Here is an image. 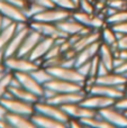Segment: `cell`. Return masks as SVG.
Instances as JSON below:
<instances>
[{
    "label": "cell",
    "mask_w": 127,
    "mask_h": 128,
    "mask_svg": "<svg viewBox=\"0 0 127 128\" xmlns=\"http://www.w3.org/2000/svg\"><path fill=\"white\" fill-rule=\"evenodd\" d=\"M9 91L11 92V94L17 99H20L22 101L29 102V104H35L37 101H40V98L37 94L30 92L29 90L25 89L24 86H9Z\"/></svg>",
    "instance_id": "cell-24"
},
{
    "label": "cell",
    "mask_w": 127,
    "mask_h": 128,
    "mask_svg": "<svg viewBox=\"0 0 127 128\" xmlns=\"http://www.w3.org/2000/svg\"><path fill=\"white\" fill-rule=\"evenodd\" d=\"M114 71H116V72H119V73H126L127 72V61H125V62L122 64L120 66L116 68Z\"/></svg>",
    "instance_id": "cell-49"
},
{
    "label": "cell",
    "mask_w": 127,
    "mask_h": 128,
    "mask_svg": "<svg viewBox=\"0 0 127 128\" xmlns=\"http://www.w3.org/2000/svg\"><path fill=\"white\" fill-rule=\"evenodd\" d=\"M98 55L100 61L109 68L110 71H114V58H115V53L112 50L110 45L105 44L101 42L100 48H99Z\"/></svg>",
    "instance_id": "cell-26"
},
{
    "label": "cell",
    "mask_w": 127,
    "mask_h": 128,
    "mask_svg": "<svg viewBox=\"0 0 127 128\" xmlns=\"http://www.w3.org/2000/svg\"><path fill=\"white\" fill-rule=\"evenodd\" d=\"M127 20V9H122V10H117L115 11L112 15L106 17V22L110 26L116 24H120L123 22Z\"/></svg>",
    "instance_id": "cell-31"
},
{
    "label": "cell",
    "mask_w": 127,
    "mask_h": 128,
    "mask_svg": "<svg viewBox=\"0 0 127 128\" xmlns=\"http://www.w3.org/2000/svg\"><path fill=\"white\" fill-rule=\"evenodd\" d=\"M73 1H74V2H76V4H79V1H80V0H73Z\"/></svg>",
    "instance_id": "cell-53"
},
{
    "label": "cell",
    "mask_w": 127,
    "mask_h": 128,
    "mask_svg": "<svg viewBox=\"0 0 127 128\" xmlns=\"http://www.w3.org/2000/svg\"><path fill=\"white\" fill-rule=\"evenodd\" d=\"M8 112H9L8 109L0 102V119H1V118H6L7 115H8Z\"/></svg>",
    "instance_id": "cell-48"
},
{
    "label": "cell",
    "mask_w": 127,
    "mask_h": 128,
    "mask_svg": "<svg viewBox=\"0 0 127 128\" xmlns=\"http://www.w3.org/2000/svg\"><path fill=\"white\" fill-rule=\"evenodd\" d=\"M112 28H114L115 32H118V33H122L124 35L127 34V20L126 22H123L120 24H116V25H112Z\"/></svg>",
    "instance_id": "cell-41"
},
{
    "label": "cell",
    "mask_w": 127,
    "mask_h": 128,
    "mask_svg": "<svg viewBox=\"0 0 127 128\" xmlns=\"http://www.w3.org/2000/svg\"><path fill=\"white\" fill-rule=\"evenodd\" d=\"M35 111L36 112H40L43 115H46L48 117H52L56 120H60L62 122L68 124V122L70 120V116L63 110V108L61 106H56V104H50L47 101L40 99V101H37L35 104Z\"/></svg>",
    "instance_id": "cell-2"
},
{
    "label": "cell",
    "mask_w": 127,
    "mask_h": 128,
    "mask_svg": "<svg viewBox=\"0 0 127 128\" xmlns=\"http://www.w3.org/2000/svg\"><path fill=\"white\" fill-rule=\"evenodd\" d=\"M99 114L102 118L110 122L115 128H126L127 127V116L125 112L115 106H110L99 110Z\"/></svg>",
    "instance_id": "cell-8"
},
{
    "label": "cell",
    "mask_w": 127,
    "mask_h": 128,
    "mask_svg": "<svg viewBox=\"0 0 127 128\" xmlns=\"http://www.w3.org/2000/svg\"><path fill=\"white\" fill-rule=\"evenodd\" d=\"M44 86L52 89V90H54L56 93L76 92V91H80V90L84 89V86L81 83L66 81V80L58 79V78H54L53 80H51V81L47 82L46 84H44Z\"/></svg>",
    "instance_id": "cell-12"
},
{
    "label": "cell",
    "mask_w": 127,
    "mask_h": 128,
    "mask_svg": "<svg viewBox=\"0 0 127 128\" xmlns=\"http://www.w3.org/2000/svg\"><path fill=\"white\" fill-rule=\"evenodd\" d=\"M12 78H14V72L7 71V72L4 74V76L0 79V99L4 98V94L8 92Z\"/></svg>",
    "instance_id": "cell-32"
},
{
    "label": "cell",
    "mask_w": 127,
    "mask_h": 128,
    "mask_svg": "<svg viewBox=\"0 0 127 128\" xmlns=\"http://www.w3.org/2000/svg\"><path fill=\"white\" fill-rule=\"evenodd\" d=\"M44 9H45V7L40 6V4H34V2L28 1V4H27L25 8H22V10H24L25 15L27 16V18L30 20L34 16L37 15L38 12H40V11L44 10Z\"/></svg>",
    "instance_id": "cell-33"
},
{
    "label": "cell",
    "mask_w": 127,
    "mask_h": 128,
    "mask_svg": "<svg viewBox=\"0 0 127 128\" xmlns=\"http://www.w3.org/2000/svg\"><path fill=\"white\" fill-rule=\"evenodd\" d=\"M114 106L116 107L117 109H119V110L126 111L127 110V94H125L122 98H119V99H117Z\"/></svg>",
    "instance_id": "cell-39"
},
{
    "label": "cell",
    "mask_w": 127,
    "mask_h": 128,
    "mask_svg": "<svg viewBox=\"0 0 127 128\" xmlns=\"http://www.w3.org/2000/svg\"><path fill=\"white\" fill-rule=\"evenodd\" d=\"M0 102L8 109L9 112L20 114V115H26L32 117L35 112V106L34 104L22 101L20 99H17L15 97H4L0 99Z\"/></svg>",
    "instance_id": "cell-3"
},
{
    "label": "cell",
    "mask_w": 127,
    "mask_h": 128,
    "mask_svg": "<svg viewBox=\"0 0 127 128\" xmlns=\"http://www.w3.org/2000/svg\"><path fill=\"white\" fill-rule=\"evenodd\" d=\"M98 40H100V29H94L89 34H86V35L81 36L80 40L73 45V48L76 52H80L84 47L89 46V45L94 44V42H98Z\"/></svg>",
    "instance_id": "cell-25"
},
{
    "label": "cell",
    "mask_w": 127,
    "mask_h": 128,
    "mask_svg": "<svg viewBox=\"0 0 127 128\" xmlns=\"http://www.w3.org/2000/svg\"><path fill=\"white\" fill-rule=\"evenodd\" d=\"M124 112H125V115L127 116V110H126V111H124Z\"/></svg>",
    "instance_id": "cell-54"
},
{
    "label": "cell",
    "mask_w": 127,
    "mask_h": 128,
    "mask_svg": "<svg viewBox=\"0 0 127 128\" xmlns=\"http://www.w3.org/2000/svg\"><path fill=\"white\" fill-rule=\"evenodd\" d=\"M88 93H94V94H101L105 97H109L112 99L117 100L119 98L124 97L126 92L119 90L117 86H107V84H101V83H94V86H90L88 90Z\"/></svg>",
    "instance_id": "cell-18"
},
{
    "label": "cell",
    "mask_w": 127,
    "mask_h": 128,
    "mask_svg": "<svg viewBox=\"0 0 127 128\" xmlns=\"http://www.w3.org/2000/svg\"><path fill=\"white\" fill-rule=\"evenodd\" d=\"M100 45H101V40H98V42H94V44L89 45V46L84 47L83 50H81L80 52H78V54L76 56V66L90 62L94 56L98 55Z\"/></svg>",
    "instance_id": "cell-20"
},
{
    "label": "cell",
    "mask_w": 127,
    "mask_h": 128,
    "mask_svg": "<svg viewBox=\"0 0 127 128\" xmlns=\"http://www.w3.org/2000/svg\"><path fill=\"white\" fill-rule=\"evenodd\" d=\"M2 29V16L0 15V32H1Z\"/></svg>",
    "instance_id": "cell-52"
},
{
    "label": "cell",
    "mask_w": 127,
    "mask_h": 128,
    "mask_svg": "<svg viewBox=\"0 0 127 128\" xmlns=\"http://www.w3.org/2000/svg\"><path fill=\"white\" fill-rule=\"evenodd\" d=\"M29 26H30V28L35 29L38 33L42 34L43 37H51L54 38V40L61 37H66V38L69 37L54 22H40V20L30 19L29 20Z\"/></svg>",
    "instance_id": "cell-4"
},
{
    "label": "cell",
    "mask_w": 127,
    "mask_h": 128,
    "mask_svg": "<svg viewBox=\"0 0 127 128\" xmlns=\"http://www.w3.org/2000/svg\"><path fill=\"white\" fill-rule=\"evenodd\" d=\"M0 128H11V125L6 118H1L0 119Z\"/></svg>",
    "instance_id": "cell-50"
},
{
    "label": "cell",
    "mask_w": 127,
    "mask_h": 128,
    "mask_svg": "<svg viewBox=\"0 0 127 128\" xmlns=\"http://www.w3.org/2000/svg\"><path fill=\"white\" fill-rule=\"evenodd\" d=\"M90 1H94V0H90Z\"/></svg>",
    "instance_id": "cell-55"
},
{
    "label": "cell",
    "mask_w": 127,
    "mask_h": 128,
    "mask_svg": "<svg viewBox=\"0 0 127 128\" xmlns=\"http://www.w3.org/2000/svg\"><path fill=\"white\" fill-rule=\"evenodd\" d=\"M71 15H72V11H70V10L58 8V7H52V8H45L44 10H42L37 15L34 16L32 19L56 24V22L70 17Z\"/></svg>",
    "instance_id": "cell-6"
},
{
    "label": "cell",
    "mask_w": 127,
    "mask_h": 128,
    "mask_svg": "<svg viewBox=\"0 0 127 128\" xmlns=\"http://www.w3.org/2000/svg\"><path fill=\"white\" fill-rule=\"evenodd\" d=\"M54 4L55 7L62 9H66L70 11H74L76 9H78V4L73 1V0H51Z\"/></svg>",
    "instance_id": "cell-34"
},
{
    "label": "cell",
    "mask_w": 127,
    "mask_h": 128,
    "mask_svg": "<svg viewBox=\"0 0 127 128\" xmlns=\"http://www.w3.org/2000/svg\"><path fill=\"white\" fill-rule=\"evenodd\" d=\"M42 38H43L42 34L38 33L35 29L30 28L28 34H27L26 37H25L19 51H18L17 56H25V58H27V56L30 54V52L34 50V47L37 45V43L40 42Z\"/></svg>",
    "instance_id": "cell-17"
},
{
    "label": "cell",
    "mask_w": 127,
    "mask_h": 128,
    "mask_svg": "<svg viewBox=\"0 0 127 128\" xmlns=\"http://www.w3.org/2000/svg\"><path fill=\"white\" fill-rule=\"evenodd\" d=\"M54 43H55L54 38L43 37L42 40L37 43V45L34 47V50L30 52V54H29L27 58H28L29 60L34 61V62H36L40 66H42L43 58H44V56L46 55V53L48 52V50L54 45Z\"/></svg>",
    "instance_id": "cell-13"
},
{
    "label": "cell",
    "mask_w": 127,
    "mask_h": 128,
    "mask_svg": "<svg viewBox=\"0 0 127 128\" xmlns=\"http://www.w3.org/2000/svg\"><path fill=\"white\" fill-rule=\"evenodd\" d=\"M109 72H112V71H110L109 68H108L107 66H106L105 64H104V63L100 61V64H99V68H98V74H97V76L106 75V74H108Z\"/></svg>",
    "instance_id": "cell-44"
},
{
    "label": "cell",
    "mask_w": 127,
    "mask_h": 128,
    "mask_svg": "<svg viewBox=\"0 0 127 128\" xmlns=\"http://www.w3.org/2000/svg\"><path fill=\"white\" fill-rule=\"evenodd\" d=\"M68 127H72V128H81V127H84L83 124L80 122V119L78 118H70V120L68 122Z\"/></svg>",
    "instance_id": "cell-43"
},
{
    "label": "cell",
    "mask_w": 127,
    "mask_h": 128,
    "mask_svg": "<svg viewBox=\"0 0 127 128\" xmlns=\"http://www.w3.org/2000/svg\"><path fill=\"white\" fill-rule=\"evenodd\" d=\"M126 94H127V90H126Z\"/></svg>",
    "instance_id": "cell-56"
},
{
    "label": "cell",
    "mask_w": 127,
    "mask_h": 128,
    "mask_svg": "<svg viewBox=\"0 0 127 128\" xmlns=\"http://www.w3.org/2000/svg\"><path fill=\"white\" fill-rule=\"evenodd\" d=\"M78 9L84 11V12H96L94 2L90 0H80L78 4Z\"/></svg>",
    "instance_id": "cell-35"
},
{
    "label": "cell",
    "mask_w": 127,
    "mask_h": 128,
    "mask_svg": "<svg viewBox=\"0 0 127 128\" xmlns=\"http://www.w3.org/2000/svg\"><path fill=\"white\" fill-rule=\"evenodd\" d=\"M107 6L116 10H122V9H127V1L126 0H107Z\"/></svg>",
    "instance_id": "cell-38"
},
{
    "label": "cell",
    "mask_w": 127,
    "mask_h": 128,
    "mask_svg": "<svg viewBox=\"0 0 127 128\" xmlns=\"http://www.w3.org/2000/svg\"><path fill=\"white\" fill-rule=\"evenodd\" d=\"M16 30H17V22H12L10 26L1 29V32H0V51H4L10 40L12 38V36L15 35Z\"/></svg>",
    "instance_id": "cell-28"
},
{
    "label": "cell",
    "mask_w": 127,
    "mask_h": 128,
    "mask_svg": "<svg viewBox=\"0 0 127 128\" xmlns=\"http://www.w3.org/2000/svg\"><path fill=\"white\" fill-rule=\"evenodd\" d=\"M61 107H62L63 110L70 116V118L82 119V118H87V117H94V116H97L99 114V111L82 106L80 102L64 104V106H61Z\"/></svg>",
    "instance_id": "cell-15"
},
{
    "label": "cell",
    "mask_w": 127,
    "mask_h": 128,
    "mask_svg": "<svg viewBox=\"0 0 127 128\" xmlns=\"http://www.w3.org/2000/svg\"><path fill=\"white\" fill-rule=\"evenodd\" d=\"M32 120L35 124L36 128H65L68 125L65 122H62L60 120H56L52 117H48L46 115H43L40 112H34L32 116Z\"/></svg>",
    "instance_id": "cell-19"
},
{
    "label": "cell",
    "mask_w": 127,
    "mask_h": 128,
    "mask_svg": "<svg viewBox=\"0 0 127 128\" xmlns=\"http://www.w3.org/2000/svg\"><path fill=\"white\" fill-rule=\"evenodd\" d=\"M84 127H92V128H115L108 120L102 118L100 114H98L94 117H87L80 119Z\"/></svg>",
    "instance_id": "cell-27"
},
{
    "label": "cell",
    "mask_w": 127,
    "mask_h": 128,
    "mask_svg": "<svg viewBox=\"0 0 127 128\" xmlns=\"http://www.w3.org/2000/svg\"><path fill=\"white\" fill-rule=\"evenodd\" d=\"M87 91L83 89L80 91H76V92H65V93H56L54 97L50 98L47 101L50 104H56V106H64V104H74V102H81L83 100V98L87 96Z\"/></svg>",
    "instance_id": "cell-11"
},
{
    "label": "cell",
    "mask_w": 127,
    "mask_h": 128,
    "mask_svg": "<svg viewBox=\"0 0 127 128\" xmlns=\"http://www.w3.org/2000/svg\"><path fill=\"white\" fill-rule=\"evenodd\" d=\"M15 76L20 82V86H24L25 89L29 90L30 92L37 94L42 99L43 93H44V86L40 84L35 78L32 75L30 72H16L14 73Z\"/></svg>",
    "instance_id": "cell-10"
},
{
    "label": "cell",
    "mask_w": 127,
    "mask_h": 128,
    "mask_svg": "<svg viewBox=\"0 0 127 128\" xmlns=\"http://www.w3.org/2000/svg\"><path fill=\"white\" fill-rule=\"evenodd\" d=\"M96 83L101 84H107V86H117L119 84L127 83V78L123 73L116 72V71H112L106 75H101V76L96 78Z\"/></svg>",
    "instance_id": "cell-23"
},
{
    "label": "cell",
    "mask_w": 127,
    "mask_h": 128,
    "mask_svg": "<svg viewBox=\"0 0 127 128\" xmlns=\"http://www.w3.org/2000/svg\"><path fill=\"white\" fill-rule=\"evenodd\" d=\"M4 64L8 71L16 73V72H33L37 68H40L36 62L29 60L25 56H17L14 55L10 58H7L4 61Z\"/></svg>",
    "instance_id": "cell-1"
},
{
    "label": "cell",
    "mask_w": 127,
    "mask_h": 128,
    "mask_svg": "<svg viewBox=\"0 0 127 128\" xmlns=\"http://www.w3.org/2000/svg\"><path fill=\"white\" fill-rule=\"evenodd\" d=\"M61 54H62L61 46L58 44H55V43H54V45L48 50V52L46 53V55L44 56L43 61H44V60H48V58H55V56H58V55H61Z\"/></svg>",
    "instance_id": "cell-37"
},
{
    "label": "cell",
    "mask_w": 127,
    "mask_h": 128,
    "mask_svg": "<svg viewBox=\"0 0 127 128\" xmlns=\"http://www.w3.org/2000/svg\"><path fill=\"white\" fill-rule=\"evenodd\" d=\"M56 25H58V28H60L62 32H64L68 36L80 33V32L83 29V27H84L80 22H79V20H76L72 15L70 16V17L65 18V19L61 20V22H56Z\"/></svg>",
    "instance_id": "cell-21"
},
{
    "label": "cell",
    "mask_w": 127,
    "mask_h": 128,
    "mask_svg": "<svg viewBox=\"0 0 127 128\" xmlns=\"http://www.w3.org/2000/svg\"><path fill=\"white\" fill-rule=\"evenodd\" d=\"M47 70L51 72V74L54 78L62 80H66V81L76 82V83H81L84 86V82L87 78L83 76L76 68H65V66H51V68H46Z\"/></svg>",
    "instance_id": "cell-5"
},
{
    "label": "cell",
    "mask_w": 127,
    "mask_h": 128,
    "mask_svg": "<svg viewBox=\"0 0 127 128\" xmlns=\"http://www.w3.org/2000/svg\"><path fill=\"white\" fill-rule=\"evenodd\" d=\"M30 73L40 84H43V86L54 79V76L51 74V72H50L45 66H40V68H37L36 70H34L33 72H30Z\"/></svg>",
    "instance_id": "cell-30"
},
{
    "label": "cell",
    "mask_w": 127,
    "mask_h": 128,
    "mask_svg": "<svg viewBox=\"0 0 127 128\" xmlns=\"http://www.w3.org/2000/svg\"><path fill=\"white\" fill-rule=\"evenodd\" d=\"M29 29H30V26H27L25 28L22 29H17L15 33V35L12 36V38L10 40L9 44L7 45V47L4 48V56L7 58H10V56L17 55L18 51H19L20 46H22V42H24L26 35L28 34Z\"/></svg>",
    "instance_id": "cell-16"
},
{
    "label": "cell",
    "mask_w": 127,
    "mask_h": 128,
    "mask_svg": "<svg viewBox=\"0 0 127 128\" xmlns=\"http://www.w3.org/2000/svg\"><path fill=\"white\" fill-rule=\"evenodd\" d=\"M4 1H8L10 4H14L16 6L20 7V8H25V7L28 4V1L27 0H4Z\"/></svg>",
    "instance_id": "cell-46"
},
{
    "label": "cell",
    "mask_w": 127,
    "mask_h": 128,
    "mask_svg": "<svg viewBox=\"0 0 127 128\" xmlns=\"http://www.w3.org/2000/svg\"><path fill=\"white\" fill-rule=\"evenodd\" d=\"M72 16L81 22L83 26L89 27L91 29H101L106 25V20L101 16L96 15V12H84L80 10L72 11Z\"/></svg>",
    "instance_id": "cell-7"
},
{
    "label": "cell",
    "mask_w": 127,
    "mask_h": 128,
    "mask_svg": "<svg viewBox=\"0 0 127 128\" xmlns=\"http://www.w3.org/2000/svg\"><path fill=\"white\" fill-rule=\"evenodd\" d=\"M29 2H34V4H40V6L45 7V8H52V7H55L54 4L51 1V0H27Z\"/></svg>",
    "instance_id": "cell-42"
},
{
    "label": "cell",
    "mask_w": 127,
    "mask_h": 128,
    "mask_svg": "<svg viewBox=\"0 0 127 128\" xmlns=\"http://www.w3.org/2000/svg\"><path fill=\"white\" fill-rule=\"evenodd\" d=\"M0 15L12 19L14 22H29L27 16L25 15L22 8L10 4L4 0H0Z\"/></svg>",
    "instance_id": "cell-14"
},
{
    "label": "cell",
    "mask_w": 127,
    "mask_h": 128,
    "mask_svg": "<svg viewBox=\"0 0 127 128\" xmlns=\"http://www.w3.org/2000/svg\"><path fill=\"white\" fill-rule=\"evenodd\" d=\"M116 100L112 99L109 97H105V96L101 94H94V93H87L83 100L80 102L82 106L88 107L90 109H94V110H101L104 108H107V107L114 106Z\"/></svg>",
    "instance_id": "cell-9"
},
{
    "label": "cell",
    "mask_w": 127,
    "mask_h": 128,
    "mask_svg": "<svg viewBox=\"0 0 127 128\" xmlns=\"http://www.w3.org/2000/svg\"><path fill=\"white\" fill-rule=\"evenodd\" d=\"M100 40L102 43L105 44H108V45H112L117 42V35H116V32L114 30L110 25H108V27L104 26L102 28L100 29Z\"/></svg>",
    "instance_id": "cell-29"
},
{
    "label": "cell",
    "mask_w": 127,
    "mask_h": 128,
    "mask_svg": "<svg viewBox=\"0 0 127 128\" xmlns=\"http://www.w3.org/2000/svg\"><path fill=\"white\" fill-rule=\"evenodd\" d=\"M76 70L83 75V76H86V78L89 76V74H90V62L83 63V64H81V65L76 66Z\"/></svg>",
    "instance_id": "cell-40"
},
{
    "label": "cell",
    "mask_w": 127,
    "mask_h": 128,
    "mask_svg": "<svg viewBox=\"0 0 127 128\" xmlns=\"http://www.w3.org/2000/svg\"><path fill=\"white\" fill-rule=\"evenodd\" d=\"M115 56H119L123 60L127 61V48L126 50H118V51L115 53Z\"/></svg>",
    "instance_id": "cell-47"
},
{
    "label": "cell",
    "mask_w": 127,
    "mask_h": 128,
    "mask_svg": "<svg viewBox=\"0 0 127 128\" xmlns=\"http://www.w3.org/2000/svg\"><path fill=\"white\" fill-rule=\"evenodd\" d=\"M118 46H119V50H126L127 48V34L126 35H123L118 40Z\"/></svg>",
    "instance_id": "cell-45"
},
{
    "label": "cell",
    "mask_w": 127,
    "mask_h": 128,
    "mask_svg": "<svg viewBox=\"0 0 127 128\" xmlns=\"http://www.w3.org/2000/svg\"><path fill=\"white\" fill-rule=\"evenodd\" d=\"M99 64H100V58H99V55H96L91 61H90V74H89V76L97 78Z\"/></svg>",
    "instance_id": "cell-36"
},
{
    "label": "cell",
    "mask_w": 127,
    "mask_h": 128,
    "mask_svg": "<svg viewBox=\"0 0 127 128\" xmlns=\"http://www.w3.org/2000/svg\"><path fill=\"white\" fill-rule=\"evenodd\" d=\"M4 71H7L6 66H4V62H0V72H4Z\"/></svg>",
    "instance_id": "cell-51"
},
{
    "label": "cell",
    "mask_w": 127,
    "mask_h": 128,
    "mask_svg": "<svg viewBox=\"0 0 127 128\" xmlns=\"http://www.w3.org/2000/svg\"><path fill=\"white\" fill-rule=\"evenodd\" d=\"M6 119L11 125V128H36L35 124L32 120V117L26 115L8 112Z\"/></svg>",
    "instance_id": "cell-22"
}]
</instances>
